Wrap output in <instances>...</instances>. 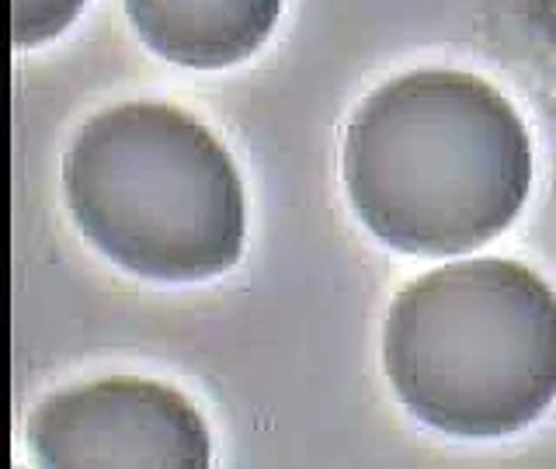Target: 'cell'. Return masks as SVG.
Instances as JSON below:
<instances>
[{"mask_svg":"<svg viewBox=\"0 0 556 469\" xmlns=\"http://www.w3.org/2000/svg\"><path fill=\"white\" fill-rule=\"evenodd\" d=\"M382 369L428 428L459 439L529 428L556 400V292L508 257L434 268L396 292Z\"/></svg>","mask_w":556,"mask_h":469,"instance_id":"2","label":"cell"},{"mask_svg":"<svg viewBox=\"0 0 556 469\" xmlns=\"http://www.w3.org/2000/svg\"><path fill=\"white\" fill-rule=\"evenodd\" d=\"M25 439L46 469H205L213 439L167 382L112 376L46 396Z\"/></svg>","mask_w":556,"mask_h":469,"instance_id":"4","label":"cell"},{"mask_svg":"<svg viewBox=\"0 0 556 469\" xmlns=\"http://www.w3.org/2000/svg\"><path fill=\"white\" fill-rule=\"evenodd\" d=\"M126 14L167 63L223 69L265 46L282 0H126Z\"/></svg>","mask_w":556,"mask_h":469,"instance_id":"5","label":"cell"},{"mask_svg":"<svg viewBox=\"0 0 556 469\" xmlns=\"http://www.w3.org/2000/svg\"><path fill=\"white\" fill-rule=\"evenodd\" d=\"M63 195L104 257L153 282H202L243 251L240 174L178 104L126 101L87 118L66 150Z\"/></svg>","mask_w":556,"mask_h":469,"instance_id":"3","label":"cell"},{"mask_svg":"<svg viewBox=\"0 0 556 469\" xmlns=\"http://www.w3.org/2000/svg\"><path fill=\"white\" fill-rule=\"evenodd\" d=\"M344 191L376 240L445 257L504 233L532 188V143L511 101L463 69H414L358 104Z\"/></svg>","mask_w":556,"mask_h":469,"instance_id":"1","label":"cell"},{"mask_svg":"<svg viewBox=\"0 0 556 469\" xmlns=\"http://www.w3.org/2000/svg\"><path fill=\"white\" fill-rule=\"evenodd\" d=\"M84 0H11V35L17 49L56 39L80 14Z\"/></svg>","mask_w":556,"mask_h":469,"instance_id":"6","label":"cell"}]
</instances>
